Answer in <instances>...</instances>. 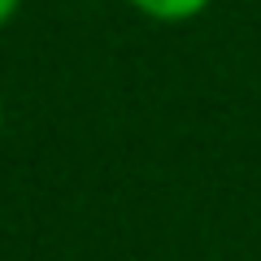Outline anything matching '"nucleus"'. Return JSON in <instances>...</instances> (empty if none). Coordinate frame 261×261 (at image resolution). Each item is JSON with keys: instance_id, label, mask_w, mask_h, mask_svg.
<instances>
[{"instance_id": "f257e3e1", "label": "nucleus", "mask_w": 261, "mask_h": 261, "mask_svg": "<svg viewBox=\"0 0 261 261\" xmlns=\"http://www.w3.org/2000/svg\"><path fill=\"white\" fill-rule=\"evenodd\" d=\"M130 9L148 22H161V27H183V22H196L200 13L214 5V0H126Z\"/></svg>"}, {"instance_id": "f03ea898", "label": "nucleus", "mask_w": 261, "mask_h": 261, "mask_svg": "<svg viewBox=\"0 0 261 261\" xmlns=\"http://www.w3.org/2000/svg\"><path fill=\"white\" fill-rule=\"evenodd\" d=\"M22 5H27V0H0V31H5V27L22 13Z\"/></svg>"}, {"instance_id": "7ed1b4c3", "label": "nucleus", "mask_w": 261, "mask_h": 261, "mask_svg": "<svg viewBox=\"0 0 261 261\" xmlns=\"http://www.w3.org/2000/svg\"><path fill=\"white\" fill-rule=\"evenodd\" d=\"M0 126H5V105H0Z\"/></svg>"}]
</instances>
